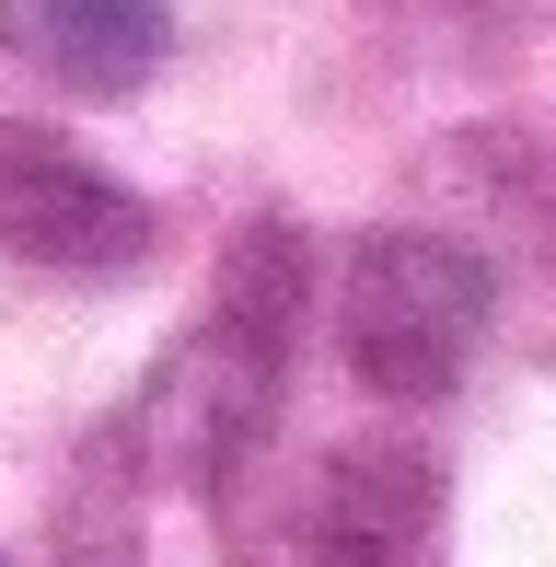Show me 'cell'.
<instances>
[{
	"label": "cell",
	"instance_id": "obj_4",
	"mask_svg": "<svg viewBox=\"0 0 556 567\" xmlns=\"http://www.w3.org/2000/svg\"><path fill=\"white\" fill-rule=\"evenodd\" d=\"M0 47L82 105H128L174 59V0H0Z\"/></svg>",
	"mask_w": 556,
	"mask_h": 567
},
{
	"label": "cell",
	"instance_id": "obj_5",
	"mask_svg": "<svg viewBox=\"0 0 556 567\" xmlns=\"http://www.w3.org/2000/svg\"><path fill=\"white\" fill-rule=\"evenodd\" d=\"M0 567H12V556H0Z\"/></svg>",
	"mask_w": 556,
	"mask_h": 567
},
{
	"label": "cell",
	"instance_id": "obj_3",
	"mask_svg": "<svg viewBox=\"0 0 556 567\" xmlns=\"http://www.w3.org/2000/svg\"><path fill=\"white\" fill-rule=\"evenodd\" d=\"M163 244V209L116 163H93L70 127L0 116V255L47 278H128Z\"/></svg>",
	"mask_w": 556,
	"mask_h": 567
},
{
	"label": "cell",
	"instance_id": "obj_1",
	"mask_svg": "<svg viewBox=\"0 0 556 567\" xmlns=\"http://www.w3.org/2000/svg\"><path fill=\"white\" fill-rule=\"evenodd\" d=\"M301 290H313V255H301L290 220L233 231V255H220V301L151 359L128 429H116V452H140L151 486H220L244 452H256V429H267V405H278V371H290Z\"/></svg>",
	"mask_w": 556,
	"mask_h": 567
},
{
	"label": "cell",
	"instance_id": "obj_2",
	"mask_svg": "<svg viewBox=\"0 0 556 567\" xmlns=\"http://www.w3.org/2000/svg\"><path fill=\"white\" fill-rule=\"evenodd\" d=\"M325 301H337V359L348 371H360L371 394H394V405H429L487 348L498 267L464 231H406L394 220V231H360V244H348V267L325 278Z\"/></svg>",
	"mask_w": 556,
	"mask_h": 567
}]
</instances>
